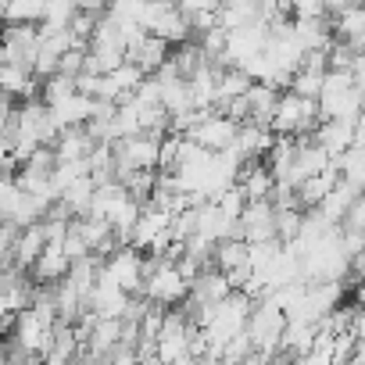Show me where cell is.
<instances>
[{"label": "cell", "mask_w": 365, "mask_h": 365, "mask_svg": "<svg viewBox=\"0 0 365 365\" xmlns=\"http://www.w3.org/2000/svg\"><path fill=\"white\" fill-rule=\"evenodd\" d=\"M143 297L150 304H161V308H179L190 297V279L179 272V265L172 258H147V265H143Z\"/></svg>", "instance_id": "6da1fadb"}, {"label": "cell", "mask_w": 365, "mask_h": 365, "mask_svg": "<svg viewBox=\"0 0 365 365\" xmlns=\"http://www.w3.org/2000/svg\"><path fill=\"white\" fill-rule=\"evenodd\" d=\"M319 101H308V97H297L294 90H283L279 101H276V111H272V122L269 129L276 136H312L315 125H319Z\"/></svg>", "instance_id": "7a4b0ae2"}, {"label": "cell", "mask_w": 365, "mask_h": 365, "mask_svg": "<svg viewBox=\"0 0 365 365\" xmlns=\"http://www.w3.org/2000/svg\"><path fill=\"white\" fill-rule=\"evenodd\" d=\"M283 329H287V315H283V308H279L269 294L258 297V301L251 304V315H247V326H244V333L251 336L255 351L265 354V358H272V354L279 351Z\"/></svg>", "instance_id": "3957f363"}, {"label": "cell", "mask_w": 365, "mask_h": 365, "mask_svg": "<svg viewBox=\"0 0 365 365\" xmlns=\"http://www.w3.org/2000/svg\"><path fill=\"white\" fill-rule=\"evenodd\" d=\"M115 179H125L129 172H158V154H161V136L136 133L125 140H115Z\"/></svg>", "instance_id": "277c9868"}, {"label": "cell", "mask_w": 365, "mask_h": 365, "mask_svg": "<svg viewBox=\"0 0 365 365\" xmlns=\"http://www.w3.org/2000/svg\"><path fill=\"white\" fill-rule=\"evenodd\" d=\"M143 265H147V258H143V251H136V247H118L111 258H104L101 262V269L129 294V297H136V294H143Z\"/></svg>", "instance_id": "5b68a950"}, {"label": "cell", "mask_w": 365, "mask_h": 365, "mask_svg": "<svg viewBox=\"0 0 365 365\" xmlns=\"http://www.w3.org/2000/svg\"><path fill=\"white\" fill-rule=\"evenodd\" d=\"M237 129H240V122H233L230 115H222V111H208L194 129H187L182 136H190L197 147H205V150L219 154V150H230V147H233Z\"/></svg>", "instance_id": "8992f818"}, {"label": "cell", "mask_w": 365, "mask_h": 365, "mask_svg": "<svg viewBox=\"0 0 365 365\" xmlns=\"http://www.w3.org/2000/svg\"><path fill=\"white\" fill-rule=\"evenodd\" d=\"M233 294V283H230V276L226 272H219V269H201L194 279H190V312H197V308H212V304H219V301H226Z\"/></svg>", "instance_id": "52a82bcc"}, {"label": "cell", "mask_w": 365, "mask_h": 365, "mask_svg": "<svg viewBox=\"0 0 365 365\" xmlns=\"http://www.w3.org/2000/svg\"><path fill=\"white\" fill-rule=\"evenodd\" d=\"M276 143V133L269 125H258V122H240L237 129V140L230 147V154L244 165V161H262L269 154V147Z\"/></svg>", "instance_id": "ba28073f"}, {"label": "cell", "mask_w": 365, "mask_h": 365, "mask_svg": "<svg viewBox=\"0 0 365 365\" xmlns=\"http://www.w3.org/2000/svg\"><path fill=\"white\" fill-rule=\"evenodd\" d=\"M240 233L247 244L276 240V205L272 201H247V208L240 215Z\"/></svg>", "instance_id": "9c48e42d"}, {"label": "cell", "mask_w": 365, "mask_h": 365, "mask_svg": "<svg viewBox=\"0 0 365 365\" xmlns=\"http://www.w3.org/2000/svg\"><path fill=\"white\" fill-rule=\"evenodd\" d=\"M68 269H72V258L65 255V247H61V244H47V247L40 251V258L33 262L29 279H33L36 287H58V283L68 276Z\"/></svg>", "instance_id": "30bf717a"}, {"label": "cell", "mask_w": 365, "mask_h": 365, "mask_svg": "<svg viewBox=\"0 0 365 365\" xmlns=\"http://www.w3.org/2000/svg\"><path fill=\"white\" fill-rule=\"evenodd\" d=\"M43 79H36V72L29 65H11L4 61L0 65V93L11 97V101H36Z\"/></svg>", "instance_id": "8fae6325"}, {"label": "cell", "mask_w": 365, "mask_h": 365, "mask_svg": "<svg viewBox=\"0 0 365 365\" xmlns=\"http://www.w3.org/2000/svg\"><path fill=\"white\" fill-rule=\"evenodd\" d=\"M312 140L336 161L340 154H347L354 147V122H340V118H322L312 133Z\"/></svg>", "instance_id": "7c38bea8"}, {"label": "cell", "mask_w": 365, "mask_h": 365, "mask_svg": "<svg viewBox=\"0 0 365 365\" xmlns=\"http://www.w3.org/2000/svg\"><path fill=\"white\" fill-rule=\"evenodd\" d=\"M237 187L244 190L247 201H272L276 179H272V172L262 161H244L240 165V175H237Z\"/></svg>", "instance_id": "4fadbf2b"}, {"label": "cell", "mask_w": 365, "mask_h": 365, "mask_svg": "<svg viewBox=\"0 0 365 365\" xmlns=\"http://www.w3.org/2000/svg\"><path fill=\"white\" fill-rule=\"evenodd\" d=\"M150 36L165 40L168 47H179V43L194 40V29H190V19H187V15H182L175 4H168V8H161V15L154 19V26H150Z\"/></svg>", "instance_id": "5bb4252c"}, {"label": "cell", "mask_w": 365, "mask_h": 365, "mask_svg": "<svg viewBox=\"0 0 365 365\" xmlns=\"http://www.w3.org/2000/svg\"><path fill=\"white\" fill-rule=\"evenodd\" d=\"M97 111V101L93 97H83V93H72L58 104H51V115L58 122V129H76V125H86Z\"/></svg>", "instance_id": "9a60e30c"}, {"label": "cell", "mask_w": 365, "mask_h": 365, "mask_svg": "<svg viewBox=\"0 0 365 365\" xmlns=\"http://www.w3.org/2000/svg\"><path fill=\"white\" fill-rule=\"evenodd\" d=\"M43 247H47L43 222L19 230V237H15V247H11V265H15V269H22V272H29V269H33V262L40 258V251H43Z\"/></svg>", "instance_id": "2e32d148"}, {"label": "cell", "mask_w": 365, "mask_h": 365, "mask_svg": "<svg viewBox=\"0 0 365 365\" xmlns=\"http://www.w3.org/2000/svg\"><path fill=\"white\" fill-rule=\"evenodd\" d=\"M340 182V168L333 165V168H326L322 175H312V179H304V182H297V190H294V197H297V208H304V212H315L319 205H322V197Z\"/></svg>", "instance_id": "e0dca14e"}, {"label": "cell", "mask_w": 365, "mask_h": 365, "mask_svg": "<svg viewBox=\"0 0 365 365\" xmlns=\"http://www.w3.org/2000/svg\"><path fill=\"white\" fill-rule=\"evenodd\" d=\"M361 90L351 86L344 93H322L319 97V118H340V122H354L361 111Z\"/></svg>", "instance_id": "ac0fdd59"}, {"label": "cell", "mask_w": 365, "mask_h": 365, "mask_svg": "<svg viewBox=\"0 0 365 365\" xmlns=\"http://www.w3.org/2000/svg\"><path fill=\"white\" fill-rule=\"evenodd\" d=\"M358 194H361L358 187H351V182H344V179H340L336 187L322 197V205H319L315 212H319L329 226H340V222L347 219V212H351V205H354V197H358Z\"/></svg>", "instance_id": "d6986e66"}, {"label": "cell", "mask_w": 365, "mask_h": 365, "mask_svg": "<svg viewBox=\"0 0 365 365\" xmlns=\"http://www.w3.org/2000/svg\"><path fill=\"white\" fill-rule=\"evenodd\" d=\"M93 194H97V182L86 175V179H76V182H68V187L58 194V205L65 208V215H68V219H83V215H90Z\"/></svg>", "instance_id": "ffe728a7"}, {"label": "cell", "mask_w": 365, "mask_h": 365, "mask_svg": "<svg viewBox=\"0 0 365 365\" xmlns=\"http://www.w3.org/2000/svg\"><path fill=\"white\" fill-rule=\"evenodd\" d=\"M279 93H283V90H276V86H269V83H251V90L244 93V101H247V122L269 125Z\"/></svg>", "instance_id": "44dd1931"}, {"label": "cell", "mask_w": 365, "mask_h": 365, "mask_svg": "<svg viewBox=\"0 0 365 365\" xmlns=\"http://www.w3.org/2000/svg\"><path fill=\"white\" fill-rule=\"evenodd\" d=\"M93 147H97V140L86 133V125L61 129V136H58V143H54V158H58V161H83V158H90Z\"/></svg>", "instance_id": "7402d4cb"}, {"label": "cell", "mask_w": 365, "mask_h": 365, "mask_svg": "<svg viewBox=\"0 0 365 365\" xmlns=\"http://www.w3.org/2000/svg\"><path fill=\"white\" fill-rule=\"evenodd\" d=\"M168 51H172V47H168L165 40H158V36H150V33H147V36L140 40V47H133V51H129V61H133L143 76H154V72L168 61Z\"/></svg>", "instance_id": "603a6c76"}, {"label": "cell", "mask_w": 365, "mask_h": 365, "mask_svg": "<svg viewBox=\"0 0 365 365\" xmlns=\"http://www.w3.org/2000/svg\"><path fill=\"white\" fill-rule=\"evenodd\" d=\"M251 83H255V79H251L244 68H219V79H215V111L226 108L230 101L244 97V93L251 90Z\"/></svg>", "instance_id": "cb8c5ba5"}, {"label": "cell", "mask_w": 365, "mask_h": 365, "mask_svg": "<svg viewBox=\"0 0 365 365\" xmlns=\"http://www.w3.org/2000/svg\"><path fill=\"white\" fill-rule=\"evenodd\" d=\"M258 8H262V0H222L219 4V26L226 33L251 26V22H258Z\"/></svg>", "instance_id": "d4e9b609"}, {"label": "cell", "mask_w": 365, "mask_h": 365, "mask_svg": "<svg viewBox=\"0 0 365 365\" xmlns=\"http://www.w3.org/2000/svg\"><path fill=\"white\" fill-rule=\"evenodd\" d=\"M336 168H340V179L344 182L365 190V140H354V147L336 158Z\"/></svg>", "instance_id": "484cf974"}, {"label": "cell", "mask_w": 365, "mask_h": 365, "mask_svg": "<svg viewBox=\"0 0 365 365\" xmlns=\"http://www.w3.org/2000/svg\"><path fill=\"white\" fill-rule=\"evenodd\" d=\"M168 61L175 65V72H179L182 79H190L201 65H208V58H205V51H201L197 40H187V43L172 47V51H168Z\"/></svg>", "instance_id": "4316f807"}, {"label": "cell", "mask_w": 365, "mask_h": 365, "mask_svg": "<svg viewBox=\"0 0 365 365\" xmlns=\"http://www.w3.org/2000/svg\"><path fill=\"white\" fill-rule=\"evenodd\" d=\"M43 11H47V0H8L0 19H4L8 26H22V22L40 26L43 22Z\"/></svg>", "instance_id": "83f0119b"}, {"label": "cell", "mask_w": 365, "mask_h": 365, "mask_svg": "<svg viewBox=\"0 0 365 365\" xmlns=\"http://www.w3.org/2000/svg\"><path fill=\"white\" fill-rule=\"evenodd\" d=\"M72 93H79L76 90V79L72 76H61V72H54L51 79H43V86H40V101L51 108V104H58V101H65V97H72Z\"/></svg>", "instance_id": "f1b7e54d"}, {"label": "cell", "mask_w": 365, "mask_h": 365, "mask_svg": "<svg viewBox=\"0 0 365 365\" xmlns=\"http://www.w3.org/2000/svg\"><path fill=\"white\" fill-rule=\"evenodd\" d=\"M322 79H326V72H304V68H297L294 79H290V90H294L297 97L319 101V97H322Z\"/></svg>", "instance_id": "f546056e"}, {"label": "cell", "mask_w": 365, "mask_h": 365, "mask_svg": "<svg viewBox=\"0 0 365 365\" xmlns=\"http://www.w3.org/2000/svg\"><path fill=\"white\" fill-rule=\"evenodd\" d=\"M215 205H219L222 215H230V219L240 222V215H244V208H247V197H244L240 187H230V190H222V194L215 197Z\"/></svg>", "instance_id": "4dcf8cb0"}, {"label": "cell", "mask_w": 365, "mask_h": 365, "mask_svg": "<svg viewBox=\"0 0 365 365\" xmlns=\"http://www.w3.org/2000/svg\"><path fill=\"white\" fill-rule=\"evenodd\" d=\"M290 19L294 22H319V19H329V8H326V0H294Z\"/></svg>", "instance_id": "1f68e13d"}, {"label": "cell", "mask_w": 365, "mask_h": 365, "mask_svg": "<svg viewBox=\"0 0 365 365\" xmlns=\"http://www.w3.org/2000/svg\"><path fill=\"white\" fill-rule=\"evenodd\" d=\"M86 58H90V47H72V51H65V54H61V61H58V72L76 79L79 72H86Z\"/></svg>", "instance_id": "d6a6232c"}, {"label": "cell", "mask_w": 365, "mask_h": 365, "mask_svg": "<svg viewBox=\"0 0 365 365\" xmlns=\"http://www.w3.org/2000/svg\"><path fill=\"white\" fill-rule=\"evenodd\" d=\"M61 247H65V255H68L72 262H79V258H86V255H90V247H86V240H83V233L76 230V222L68 226V237L61 240Z\"/></svg>", "instance_id": "836d02e7"}, {"label": "cell", "mask_w": 365, "mask_h": 365, "mask_svg": "<svg viewBox=\"0 0 365 365\" xmlns=\"http://www.w3.org/2000/svg\"><path fill=\"white\" fill-rule=\"evenodd\" d=\"M219 4H222V0H175V8L187 15V19H194V15H212V11H219Z\"/></svg>", "instance_id": "e575fe53"}, {"label": "cell", "mask_w": 365, "mask_h": 365, "mask_svg": "<svg viewBox=\"0 0 365 365\" xmlns=\"http://www.w3.org/2000/svg\"><path fill=\"white\" fill-rule=\"evenodd\" d=\"M340 226L344 230H354V233H365V190L354 197V205H351V212H347V219Z\"/></svg>", "instance_id": "d590c367"}, {"label": "cell", "mask_w": 365, "mask_h": 365, "mask_svg": "<svg viewBox=\"0 0 365 365\" xmlns=\"http://www.w3.org/2000/svg\"><path fill=\"white\" fill-rule=\"evenodd\" d=\"M351 61H354V51H351V43L336 40V43L329 47V68H344V72H351Z\"/></svg>", "instance_id": "8d00e7d4"}, {"label": "cell", "mask_w": 365, "mask_h": 365, "mask_svg": "<svg viewBox=\"0 0 365 365\" xmlns=\"http://www.w3.org/2000/svg\"><path fill=\"white\" fill-rule=\"evenodd\" d=\"M347 276H351V283H365V247L351 255V265H347Z\"/></svg>", "instance_id": "74e56055"}, {"label": "cell", "mask_w": 365, "mask_h": 365, "mask_svg": "<svg viewBox=\"0 0 365 365\" xmlns=\"http://www.w3.org/2000/svg\"><path fill=\"white\" fill-rule=\"evenodd\" d=\"M351 76H354V86H365V51L354 54V61H351Z\"/></svg>", "instance_id": "f35d334b"}, {"label": "cell", "mask_w": 365, "mask_h": 365, "mask_svg": "<svg viewBox=\"0 0 365 365\" xmlns=\"http://www.w3.org/2000/svg\"><path fill=\"white\" fill-rule=\"evenodd\" d=\"M354 140H365V108H361L358 118H354Z\"/></svg>", "instance_id": "ab89813d"}, {"label": "cell", "mask_w": 365, "mask_h": 365, "mask_svg": "<svg viewBox=\"0 0 365 365\" xmlns=\"http://www.w3.org/2000/svg\"><path fill=\"white\" fill-rule=\"evenodd\" d=\"M358 90H361V104H365V86H358Z\"/></svg>", "instance_id": "60d3db41"}, {"label": "cell", "mask_w": 365, "mask_h": 365, "mask_svg": "<svg viewBox=\"0 0 365 365\" xmlns=\"http://www.w3.org/2000/svg\"><path fill=\"white\" fill-rule=\"evenodd\" d=\"M161 4H175V0H161Z\"/></svg>", "instance_id": "b9f144b4"}]
</instances>
